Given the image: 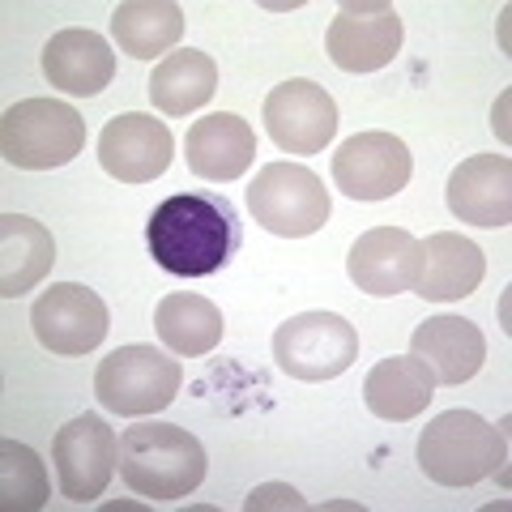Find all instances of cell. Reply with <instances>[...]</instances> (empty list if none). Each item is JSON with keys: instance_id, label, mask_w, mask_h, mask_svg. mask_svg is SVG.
I'll return each instance as SVG.
<instances>
[{"instance_id": "cell-1", "label": "cell", "mask_w": 512, "mask_h": 512, "mask_svg": "<svg viewBox=\"0 0 512 512\" xmlns=\"http://www.w3.org/2000/svg\"><path fill=\"white\" fill-rule=\"evenodd\" d=\"M150 256L175 278H210L239 248L235 205L214 192H175L150 214Z\"/></svg>"}, {"instance_id": "cell-2", "label": "cell", "mask_w": 512, "mask_h": 512, "mask_svg": "<svg viewBox=\"0 0 512 512\" xmlns=\"http://www.w3.org/2000/svg\"><path fill=\"white\" fill-rule=\"evenodd\" d=\"M205 448L180 423H137L120 436V478L146 500H184L205 483Z\"/></svg>"}, {"instance_id": "cell-3", "label": "cell", "mask_w": 512, "mask_h": 512, "mask_svg": "<svg viewBox=\"0 0 512 512\" xmlns=\"http://www.w3.org/2000/svg\"><path fill=\"white\" fill-rule=\"evenodd\" d=\"M508 461V419L495 427L474 410H444L419 436V470L440 487H474Z\"/></svg>"}, {"instance_id": "cell-4", "label": "cell", "mask_w": 512, "mask_h": 512, "mask_svg": "<svg viewBox=\"0 0 512 512\" xmlns=\"http://www.w3.org/2000/svg\"><path fill=\"white\" fill-rule=\"evenodd\" d=\"M86 146V120L60 99H22L0 120V154L22 171L73 163Z\"/></svg>"}, {"instance_id": "cell-5", "label": "cell", "mask_w": 512, "mask_h": 512, "mask_svg": "<svg viewBox=\"0 0 512 512\" xmlns=\"http://www.w3.org/2000/svg\"><path fill=\"white\" fill-rule=\"evenodd\" d=\"M184 384L180 359L163 355L154 346H120L99 363L94 372V397L99 406L124 419H141V414H158L175 402Z\"/></svg>"}, {"instance_id": "cell-6", "label": "cell", "mask_w": 512, "mask_h": 512, "mask_svg": "<svg viewBox=\"0 0 512 512\" xmlns=\"http://www.w3.org/2000/svg\"><path fill=\"white\" fill-rule=\"evenodd\" d=\"M248 210L256 218V227H265L269 235L303 239V235H316L329 222L333 201L316 171L299 163H269L256 171V180L248 188Z\"/></svg>"}, {"instance_id": "cell-7", "label": "cell", "mask_w": 512, "mask_h": 512, "mask_svg": "<svg viewBox=\"0 0 512 512\" xmlns=\"http://www.w3.org/2000/svg\"><path fill=\"white\" fill-rule=\"evenodd\" d=\"M274 359L291 380H333L359 359V329L338 312H299L278 325Z\"/></svg>"}, {"instance_id": "cell-8", "label": "cell", "mask_w": 512, "mask_h": 512, "mask_svg": "<svg viewBox=\"0 0 512 512\" xmlns=\"http://www.w3.org/2000/svg\"><path fill=\"white\" fill-rule=\"evenodd\" d=\"M60 495H69L73 504H90L107 491L111 474L120 470V436L107 427L99 414H82V419L64 423L52 444Z\"/></svg>"}, {"instance_id": "cell-9", "label": "cell", "mask_w": 512, "mask_h": 512, "mask_svg": "<svg viewBox=\"0 0 512 512\" xmlns=\"http://www.w3.org/2000/svg\"><path fill=\"white\" fill-rule=\"evenodd\" d=\"M30 325L43 350L64 359L90 355L107 338V303L82 282H52L30 308Z\"/></svg>"}, {"instance_id": "cell-10", "label": "cell", "mask_w": 512, "mask_h": 512, "mask_svg": "<svg viewBox=\"0 0 512 512\" xmlns=\"http://www.w3.org/2000/svg\"><path fill=\"white\" fill-rule=\"evenodd\" d=\"M325 47L342 73H376L402 52V18L384 0H350L329 22Z\"/></svg>"}, {"instance_id": "cell-11", "label": "cell", "mask_w": 512, "mask_h": 512, "mask_svg": "<svg viewBox=\"0 0 512 512\" xmlns=\"http://www.w3.org/2000/svg\"><path fill=\"white\" fill-rule=\"evenodd\" d=\"M265 133L286 154H320L338 133V103L325 86L308 82V77H291V82L269 90Z\"/></svg>"}, {"instance_id": "cell-12", "label": "cell", "mask_w": 512, "mask_h": 512, "mask_svg": "<svg viewBox=\"0 0 512 512\" xmlns=\"http://www.w3.org/2000/svg\"><path fill=\"white\" fill-rule=\"evenodd\" d=\"M414 158L393 133H355L333 154V184L355 201H389L410 184Z\"/></svg>"}, {"instance_id": "cell-13", "label": "cell", "mask_w": 512, "mask_h": 512, "mask_svg": "<svg viewBox=\"0 0 512 512\" xmlns=\"http://www.w3.org/2000/svg\"><path fill=\"white\" fill-rule=\"evenodd\" d=\"M171 154H175L171 128L146 116V111H124V116L107 120L99 133V163L120 184L158 180L171 167Z\"/></svg>"}, {"instance_id": "cell-14", "label": "cell", "mask_w": 512, "mask_h": 512, "mask_svg": "<svg viewBox=\"0 0 512 512\" xmlns=\"http://www.w3.org/2000/svg\"><path fill=\"white\" fill-rule=\"evenodd\" d=\"M184 158H188V171L201 175V180L231 184L252 167L256 133L235 111H214V116L192 120L188 137H184Z\"/></svg>"}, {"instance_id": "cell-15", "label": "cell", "mask_w": 512, "mask_h": 512, "mask_svg": "<svg viewBox=\"0 0 512 512\" xmlns=\"http://www.w3.org/2000/svg\"><path fill=\"white\" fill-rule=\"evenodd\" d=\"M350 282L367 295H402L414 291V274H419V239L402 227H372L355 239L350 248Z\"/></svg>"}, {"instance_id": "cell-16", "label": "cell", "mask_w": 512, "mask_h": 512, "mask_svg": "<svg viewBox=\"0 0 512 512\" xmlns=\"http://www.w3.org/2000/svg\"><path fill=\"white\" fill-rule=\"evenodd\" d=\"M448 210L470 227L512 222V163L508 154H474L448 175Z\"/></svg>"}, {"instance_id": "cell-17", "label": "cell", "mask_w": 512, "mask_h": 512, "mask_svg": "<svg viewBox=\"0 0 512 512\" xmlns=\"http://www.w3.org/2000/svg\"><path fill=\"white\" fill-rule=\"evenodd\" d=\"M410 355L436 376V384H466L487 359V338L466 316H431L410 333Z\"/></svg>"}, {"instance_id": "cell-18", "label": "cell", "mask_w": 512, "mask_h": 512, "mask_svg": "<svg viewBox=\"0 0 512 512\" xmlns=\"http://www.w3.org/2000/svg\"><path fill=\"white\" fill-rule=\"evenodd\" d=\"M487 274L483 248L457 231H440L419 244V274H414V295L431 303H457L478 291Z\"/></svg>"}, {"instance_id": "cell-19", "label": "cell", "mask_w": 512, "mask_h": 512, "mask_svg": "<svg viewBox=\"0 0 512 512\" xmlns=\"http://www.w3.org/2000/svg\"><path fill=\"white\" fill-rule=\"evenodd\" d=\"M43 73L47 82L64 94H99L116 77V52L94 30H60L43 47Z\"/></svg>"}, {"instance_id": "cell-20", "label": "cell", "mask_w": 512, "mask_h": 512, "mask_svg": "<svg viewBox=\"0 0 512 512\" xmlns=\"http://www.w3.org/2000/svg\"><path fill=\"white\" fill-rule=\"evenodd\" d=\"M431 397H436V376H431L414 355L380 359L363 380V402L384 423L419 419Z\"/></svg>"}, {"instance_id": "cell-21", "label": "cell", "mask_w": 512, "mask_h": 512, "mask_svg": "<svg viewBox=\"0 0 512 512\" xmlns=\"http://www.w3.org/2000/svg\"><path fill=\"white\" fill-rule=\"evenodd\" d=\"M56 265V239L43 222L26 214L0 218V295L18 299L52 274Z\"/></svg>"}, {"instance_id": "cell-22", "label": "cell", "mask_w": 512, "mask_h": 512, "mask_svg": "<svg viewBox=\"0 0 512 512\" xmlns=\"http://www.w3.org/2000/svg\"><path fill=\"white\" fill-rule=\"evenodd\" d=\"M154 329L163 346L171 355H184V359H201L222 342L227 333V320H222L218 303H210L205 295H188V291H175L167 299H158L154 308Z\"/></svg>"}, {"instance_id": "cell-23", "label": "cell", "mask_w": 512, "mask_h": 512, "mask_svg": "<svg viewBox=\"0 0 512 512\" xmlns=\"http://www.w3.org/2000/svg\"><path fill=\"white\" fill-rule=\"evenodd\" d=\"M111 35L133 60L171 56V47L184 35V9L171 0H128L111 13Z\"/></svg>"}, {"instance_id": "cell-24", "label": "cell", "mask_w": 512, "mask_h": 512, "mask_svg": "<svg viewBox=\"0 0 512 512\" xmlns=\"http://www.w3.org/2000/svg\"><path fill=\"white\" fill-rule=\"evenodd\" d=\"M218 90V64L205 52H171L158 60V69L150 77V103L163 111V116H188L214 99Z\"/></svg>"}, {"instance_id": "cell-25", "label": "cell", "mask_w": 512, "mask_h": 512, "mask_svg": "<svg viewBox=\"0 0 512 512\" xmlns=\"http://www.w3.org/2000/svg\"><path fill=\"white\" fill-rule=\"evenodd\" d=\"M47 470L35 448L18 440L0 444V508L5 512H35L47 504Z\"/></svg>"}, {"instance_id": "cell-26", "label": "cell", "mask_w": 512, "mask_h": 512, "mask_svg": "<svg viewBox=\"0 0 512 512\" xmlns=\"http://www.w3.org/2000/svg\"><path fill=\"white\" fill-rule=\"evenodd\" d=\"M248 512H261V508H308L303 504V495L295 487H286V483H265V487H256L248 500H244Z\"/></svg>"}]
</instances>
